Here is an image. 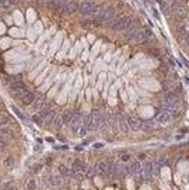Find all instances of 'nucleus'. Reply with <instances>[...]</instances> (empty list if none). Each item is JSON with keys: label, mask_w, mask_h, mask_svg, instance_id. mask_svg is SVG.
Instances as JSON below:
<instances>
[{"label": "nucleus", "mask_w": 189, "mask_h": 190, "mask_svg": "<svg viewBox=\"0 0 189 190\" xmlns=\"http://www.w3.org/2000/svg\"><path fill=\"white\" fill-rule=\"evenodd\" d=\"M78 10H80L81 13L84 14V16H97L98 12H100V6L98 4H95L93 1H82L81 4H78Z\"/></svg>", "instance_id": "obj_1"}, {"label": "nucleus", "mask_w": 189, "mask_h": 190, "mask_svg": "<svg viewBox=\"0 0 189 190\" xmlns=\"http://www.w3.org/2000/svg\"><path fill=\"white\" fill-rule=\"evenodd\" d=\"M115 14V10L112 7H108V6H100V12L95 16L97 20L100 23H107L108 20H111V17Z\"/></svg>", "instance_id": "obj_2"}, {"label": "nucleus", "mask_w": 189, "mask_h": 190, "mask_svg": "<svg viewBox=\"0 0 189 190\" xmlns=\"http://www.w3.org/2000/svg\"><path fill=\"white\" fill-rule=\"evenodd\" d=\"M100 114H98V111H94L91 115H88L87 118H85V122H84V126H85V129L87 131H93L94 128H97V125L100 122Z\"/></svg>", "instance_id": "obj_3"}, {"label": "nucleus", "mask_w": 189, "mask_h": 190, "mask_svg": "<svg viewBox=\"0 0 189 190\" xmlns=\"http://www.w3.org/2000/svg\"><path fill=\"white\" fill-rule=\"evenodd\" d=\"M75 10H78V3L75 0H68L67 3L61 7V16H70V14L75 13Z\"/></svg>", "instance_id": "obj_4"}, {"label": "nucleus", "mask_w": 189, "mask_h": 190, "mask_svg": "<svg viewBox=\"0 0 189 190\" xmlns=\"http://www.w3.org/2000/svg\"><path fill=\"white\" fill-rule=\"evenodd\" d=\"M129 26H131V19L129 17H121L115 23V26L112 27V30H128Z\"/></svg>", "instance_id": "obj_5"}, {"label": "nucleus", "mask_w": 189, "mask_h": 190, "mask_svg": "<svg viewBox=\"0 0 189 190\" xmlns=\"http://www.w3.org/2000/svg\"><path fill=\"white\" fill-rule=\"evenodd\" d=\"M127 123H128L129 129H132V131H139V129H142V122H139L136 118H128V119H127Z\"/></svg>", "instance_id": "obj_6"}, {"label": "nucleus", "mask_w": 189, "mask_h": 190, "mask_svg": "<svg viewBox=\"0 0 189 190\" xmlns=\"http://www.w3.org/2000/svg\"><path fill=\"white\" fill-rule=\"evenodd\" d=\"M40 118L53 121V119H54V112L50 108H48V107H44V108L40 109Z\"/></svg>", "instance_id": "obj_7"}, {"label": "nucleus", "mask_w": 189, "mask_h": 190, "mask_svg": "<svg viewBox=\"0 0 189 190\" xmlns=\"http://www.w3.org/2000/svg\"><path fill=\"white\" fill-rule=\"evenodd\" d=\"M34 99H36V95L33 94V92H28V91L21 96V101H23V104H26V105H31V104L34 102Z\"/></svg>", "instance_id": "obj_8"}, {"label": "nucleus", "mask_w": 189, "mask_h": 190, "mask_svg": "<svg viewBox=\"0 0 189 190\" xmlns=\"http://www.w3.org/2000/svg\"><path fill=\"white\" fill-rule=\"evenodd\" d=\"M142 179H149V177L152 176V163H145L144 165V170H142Z\"/></svg>", "instance_id": "obj_9"}, {"label": "nucleus", "mask_w": 189, "mask_h": 190, "mask_svg": "<svg viewBox=\"0 0 189 190\" xmlns=\"http://www.w3.org/2000/svg\"><path fill=\"white\" fill-rule=\"evenodd\" d=\"M1 81L4 82L6 85L13 84L16 81H20V75H1Z\"/></svg>", "instance_id": "obj_10"}, {"label": "nucleus", "mask_w": 189, "mask_h": 190, "mask_svg": "<svg viewBox=\"0 0 189 190\" xmlns=\"http://www.w3.org/2000/svg\"><path fill=\"white\" fill-rule=\"evenodd\" d=\"M97 172H98V175H105L108 170V163L107 162H100L97 163Z\"/></svg>", "instance_id": "obj_11"}, {"label": "nucleus", "mask_w": 189, "mask_h": 190, "mask_svg": "<svg viewBox=\"0 0 189 190\" xmlns=\"http://www.w3.org/2000/svg\"><path fill=\"white\" fill-rule=\"evenodd\" d=\"M85 169H87V165H85V163H82L81 160H75V163H74V170H75V172L84 173Z\"/></svg>", "instance_id": "obj_12"}, {"label": "nucleus", "mask_w": 189, "mask_h": 190, "mask_svg": "<svg viewBox=\"0 0 189 190\" xmlns=\"http://www.w3.org/2000/svg\"><path fill=\"white\" fill-rule=\"evenodd\" d=\"M108 119H111V121H114V122H121V121H125V116L122 115V114H109V118Z\"/></svg>", "instance_id": "obj_13"}, {"label": "nucleus", "mask_w": 189, "mask_h": 190, "mask_svg": "<svg viewBox=\"0 0 189 190\" xmlns=\"http://www.w3.org/2000/svg\"><path fill=\"white\" fill-rule=\"evenodd\" d=\"M129 170H131L132 173H139V170H141V163L138 162V160L132 162L131 166H129Z\"/></svg>", "instance_id": "obj_14"}, {"label": "nucleus", "mask_w": 189, "mask_h": 190, "mask_svg": "<svg viewBox=\"0 0 189 190\" xmlns=\"http://www.w3.org/2000/svg\"><path fill=\"white\" fill-rule=\"evenodd\" d=\"M163 101H168V102H176V101H178V95H176L175 92H169V94L165 95Z\"/></svg>", "instance_id": "obj_15"}, {"label": "nucleus", "mask_w": 189, "mask_h": 190, "mask_svg": "<svg viewBox=\"0 0 189 190\" xmlns=\"http://www.w3.org/2000/svg\"><path fill=\"white\" fill-rule=\"evenodd\" d=\"M169 118H171V114L169 112H163V114H161L159 116H158V122H161V123H163V122H168L169 121Z\"/></svg>", "instance_id": "obj_16"}, {"label": "nucleus", "mask_w": 189, "mask_h": 190, "mask_svg": "<svg viewBox=\"0 0 189 190\" xmlns=\"http://www.w3.org/2000/svg\"><path fill=\"white\" fill-rule=\"evenodd\" d=\"M73 115H74V112H71V111H67V112H66L64 115H61V116H63V122H64V123H71Z\"/></svg>", "instance_id": "obj_17"}, {"label": "nucleus", "mask_w": 189, "mask_h": 190, "mask_svg": "<svg viewBox=\"0 0 189 190\" xmlns=\"http://www.w3.org/2000/svg\"><path fill=\"white\" fill-rule=\"evenodd\" d=\"M43 105H44V99H43V98H37V99H34V102H33V108L34 109H41Z\"/></svg>", "instance_id": "obj_18"}, {"label": "nucleus", "mask_w": 189, "mask_h": 190, "mask_svg": "<svg viewBox=\"0 0 189 190\" xmlns=\"http://www.w3.org/2000/svg\"><path fill=\"white\" fill-rule=\"evenodd\" d=\"M81 24L84 26V27H91V26H100L101 23L97 20V21H91V20H84V21H81Z\"/></svg>", "instance_id": "obj_19"}, {"label": "nucleus", "mask_w": 189, "mask_h": 190, "mask_svg": "<svg viewBox=\"0 0 189 190\" xmlns=\"http://www.w3.org/2000/svg\"><path fill=\"white\" fill-rule=\"evenodd\" d=\"M154 126H155V123L152 122V121H147V122L142 123L144 131H152V129H154Z\"/></svg>", "instance_id": "obj_20"}, {"label": "nucleus", "mask_w": 189, "mask_h": 190, "mask_svg": "<svg viewBox=\"0 0 189 190\" xmlns=\"http://www.w3.org/2000/svg\"><path fill=\"white\" fill-rule=\"evenodd\" d=\"M107 123H108V119L105 116H102V118H100V122L97 125V128H98V129H104V128L107 126Z\"/></svg>", "instance_id": "obj_21"}, {"label": "nucleus", "mask_w": 189, "mask_h": 190, "mask_svg": "<svg viewBox=\"0 0 189 190\" xmlns=\"http://www.w3.org/2000/svg\"><path fill=\"white\" fill-rule=\"evenodd\" d=\"M0 136L1 138H12L13 134H12L10 129H0Z\"/></svg>", "instance_id": "obj_22"}, {"label": "nucleus", "mask_w": 189, "mask_h": 190, "mask_svg": "<svg viewBox=\"0 0 189 190\" xmlns=\"http://www.w3.org/2000/svg\"><path fill=\"white\" fill-rule=\"evenodd\" d=\"M60 173H61V175H63L64 177H68L70 175H71L70 169H68V167H66V166H60Z\"/></svg>", "instance_id": "obj_23"}, {"label": "nucleus", "mask_w": 189, "mask_h": 190, "mask_svg": "<svg viewBox=\"0 0 189 190\" xmlns=\"http://www.w3.org/2000/svg\"><path fill=\"white\" fill-rule=\"evenodd\" d=\"M120 123V129H121L122 132H128L129 131V126H128V123H127V121H121Z\"/></svg>", "instance_id": "obj_24"}, {"label": "nucleus", "mask_w": 189, "mask_h": 190, "mask_svg": "<svg viewBox=\"0 0 189 190\" xmlns=\"http://www.w3.org/2000/svg\"><path fill=\"white\" fill-rule=\"evenodd\" d=\"M61 125H63V116H55L54 118V126L58 129Z\"/></svg>", "instance_id": "obj_25"}, {"label": "nucleus", "mask_w": 189, "mask_h": 190, "mask_svg": "<svg viewBox=\"0 0 189 190\" xmlns=\"http://www.w3.org/2000/svg\"><path fill=\"white\" fill-rule=\"evenodd\" d=\"M28 190H36V182H34V180H30V182H28Z\"/></svg>", "instance_id": "obj_26"}, {"label": "nucleus", "mask_w": 189, "mask_h": 190, "mask_svg": "<svg viewBox=\"0 0 189 190\" xmlns=\"http://www.w3.org/2000/svg\"><path fill=\"white\" fill-rule=\"evenodd\" d=\"M4 165H6V167H10V166H13V159H12V158L6 159V160H4Z\"/></svg>", "instance_id": "obj_27"}, {"label": "nucleus", "mask_w": 189, "mask_h": 190, "mask_svg": "<svg viewBox=\"0 0 189 190\" xmlns=\"http://www.w3.org/2000/svg\"><path fill=\"white\" fill-rule=\"evenodd\" d=\"M9 122V119L6 118V116H0V126H3V125H6V123Z\"/></svg>", "instance_id": "obj_28"}, {"label": "nucleus", "mask_w": 189, "mask_h": 190, "mask_svg": "<svg viewBox=\"0 0 189 190\" xmlns=\"http://www.w3.org/2000/svg\"><path fill=\"white\" fill-rule=\"evenodd\" d=\"M1 190H13V186H12L10 183H6V184H3Z\"/></svg>", "instance_id": "obj_29"}, {"label": "nucleus", "mask_w": 189, "mask_h": 190, "mask_svg": "<svg viewBox=\"0 0 189 190\" xmlns=\"http://www.w3.org/2000/svg\"><path fill=\"white\" fill-rule=\"evenodd\" d=\"M14 112H16V114H17V115H19V118H21V119H26V118H24V115H23V114H21V112H20V111H19V109L16 108V107H14Z\"/></svg>", "instance_id": "obj_30"}, {"label": "nucleus", "mask_w": 189, "mask_h": 190, "mask_svg": "<svg viewBox=\"0 0 189 190\" xmlns=\"http://www.w3.org/2000/svg\"><path fill=\"white\" fill-rule=\"evenodd\" d=\"M172 85H174V84H172V82H163V88H165V89H169V88H172Z\"/></svg>", "instance_id": "obj_31"}, {"label": "nucleus", "mask_w": 189, "mask_h": 190, "mask_svg": "<svg viewBox=\"0 0 189 190\" xmlns=\"http://www.w3.org/2000/svg\"><path fill=\"white\" fill-rule=\"evenodd\" d=\"M0 3H1V7H7V6L10 4V1H9V0H1Z\"/></svg>", "instance_id": "obj_32"}, {"label": "nucleus", "mask_w": 189, "mask_h": 190, "mask_svg": "<svg viewBox=\"0 0 189 190\" xmlns=\"http://www.w3.org/2000/svg\"><path fill=\"white\" fill-rule=\"evenodd\" d=\"M165 163H166V159H161V160L158 162V166H163Z\"/></svg>", "instance_id": "obj_33"}, {"label": "nucleus", "mask_w": 189, "mask_h": 190, "mask_svg": "<svg viewBox=\"0 0 189 190\" xmlns=\"http://www.w3.org/2000/svg\"><path fill=\"white\" fill-rule=\"evenodd\" d=\"M37 1H39V3H41V4H47L50 0H37Z\"/></svg>", "instance_id": "obj_34"}, {"label": "nucleus", "mask_w": 189, "mask_h": 190, "mask_svg": "<svg viewBox=\"0 0 189 190\" xmlns=\"http://www.w3.org/2000/svg\"><path fill=\"white\" fill-rule=\"evenodd\" d=\"M4 149V143H3V140H0V152H3Z\"/></svg>", "instance_id": "obj_35"}, {"label": "nucleus", "mask_w": 189, "mask_h": 190, "mask_svg": "<svg viewBox=\"0 0 189 190\" xmlns=\"http://www.w3.org/2000/svg\"><path fill=\"white\" fill-rule=\"evenodd\" d=\"M9 1H10V3H17L19 0H9Z\"/></svg>", "instance_id": "obj_36"}]
</instances>
